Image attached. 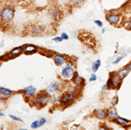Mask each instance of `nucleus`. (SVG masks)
I'll return each instance as SVG.
<instances>
[{
    "instance_id": "cd10ccee",
    "label": "nucleus",
    "mask_w": 131,
    "mask_h": 130,
    "mask_svg": "<svg viewBox=\"0 0 131 130\" xmlns=\"http://www.w3.org/2000/svg\"><path fill=\"white\" fill-rule=\"evenodd\" d=\"M117 102H118L117 96H114V97L113 98V100H112V104H113V105H115V104H117Z\"/></svg>"
},
{
    "instance_id": "a878e982",
    "label": "nucleus",
    "mask_w": 131,
    "mask_h": 130,
    "mask_svg": "<svg viewBox=\"0 0 131 130\" xmlns=\"http://www.w3.org/2000/svg\"><path fill=\"white\" fill-rule=\"evenodd\" d=\"M94 24H95V25H97V26H99V27H102L103 26V23H102L101 21L100 20H94Z\"/></svg>"
},
{
    "instance_id": "4be33fe9",
    "label": "nucleus",
    "mask_w": 131,
    "mask_h": 130,
    "mask_svg": "<svg viewBox=\"0 0 131 130\" xmlns=\"http://www.w3.org/2000/svg\"><path fill=\"white\" fill-rule=\"evenodd\" d=\"M10 117H11L12 120H14V121H19V122H22V121H23V120H22V119H20L19 117H17V116H15V115H10Z\"/></svg>"
},
{
    "instance_id": "a211bd4d",
    "label": "nucleus",
    "mask_w": 131,
    "mask_h": 130,
    "mask_svg": "<svg viewBox=\"0 0 131 130\" xmlns=\"http://www.w3.org/2000/svg\"><path fill=\"white\" fill-rule=\"evenodd\" d=\"M128 72H129V70H128V68H123V69H122V70H120V71L117 73V74L119 77L121 78L122 79H123L125 77H126L127 75H128Z\"/></svg>"
},
{
    "instance_id": "f257e3e1",
    "label": "nucleus",
    "mask_w": 131,
    "mask_h": 130,
    "mask_svg": "<svg viewBox=\"0 0 131 130\" xmlns=\"http://www.w3.org/2000/svg\"><path fill=\"white\" fill-rule=\"evenodd\" d=\"M34 101L40 107H45L49 101V94L46 91L39 92L34 99Z\"/></svg>"
},
{
    "instance_id": "393cba45",
    "label": "nucleus",
    "mask_w": 131,
    "mask_h": 130,
    "mask_svg": "<svg viewBox=\"0 0 131 130\" xmlns=\"http://www.w3.org/2000/svg\"><path fill=\"white\" fill-rule=\"evenodd\" d=\"M52 40H53L54 42H57V43H59V42H61V41H63L64 39H63V38L60 36V37H56V38H53L52 39Z\"/></svg>"
},
{
    "instance_id": "7ed1b4c3",
    "label": "nucleus",
    "mask_w": 131,
    "mask_h": 130,
    "mask_svg": "<svg viewBox=\"0 0 131 130\" xmlns=\"http://www.w3.org/2000/svg\"><path fill=\"white\" fill-rule=\"evenodd\" d=\"M74 98H75V94L74 93H72V92H66L60 97V104H62L64 106L70 105V104H72Z\"/></svg>"
},
{
    "instance_id": "412c9836",
    "label": "nucleus",
    "mask_w": 131,
    "mask_h": 130,
    "mask_svg": "<svg viewBox=\"0 0 131 130\" xmlns=\"http://www.w3.org/2000/svg\"><path fill=\"white\" fill-rule=\"evenodd\" d=\"M31 127L33 129H36V128H38V127H39V121H34L31 124Z\"/></svg>"
},
{
    "instance_id": "dca6fc26",
    "label": "nucleus",
    "mask_w": 131,
    "mask_h": 130,
    "mask_svg": "<svg viewBox=\"0 0 131 130\" xmlns=\"http://www.w3.org/2000/svg\"><path fill=\"white\" fill-rule=\"evenodd\" d=\"M74 84H75V85H78V86H81V85H84V84H85V79H84L82 77H80V75H78L77 73H76V75L74 76Z\"/></svg>"
},
{
    "instance_id": "c9c22d12",
    "label": "nucleus",
    "mask_w": 131,
    "mask_h": 130,
    "mask_svg": "<svg viewBox=\"0 0 131 130\" xmlns=\"http://www.w3.org/2000/svg\"><path fill=\"white\" fill-rule=\"evenodd\" d=\"M100 129H108V128H107V127H100Z\"/></svg>"
},
{
    "instance_id": "20e7f679",
    "label": "nucleus",
    "mask_w": 131,
    "mask_h": 130,
    "mask_svg": "<svg viewBox=\"0 0 131 130\" xmlns=\"http://www.w3.org/2000/svg\"><path fill=\"white\" fill-rule=\"evenodd\" d=\"M74 73V67L71 65H66L62 68L61 71V77L65 79H70L72 78Z\"/></svg>"
},
{
    "instance_id": "6ab92c4d",
    "label": "nucleus",
    "mask_w": 131,
    "mask_h": 130,
    "mask_svg": "<svg viewBox=\"0 0 131 130\" xmlns=\"http://www.w3.org/2000/svg\"><path fill=\"white\" fill-rule=\"evenodd\" d=\"M0 92H1V94L8 96V97H9V96L11 95V93H12V91H11V90L7 89V88H5V87H0Z\"/></svg>"
},
{
    "instance_id": "423d86ee",
    "label": "nucleus",
    "mask_w": 131,
    "mask_h": 130,
    "mask_svg": "<svg viewBox=\"0 0 131 130\" xmlns=\"http://www.w3.org/2000/svg\"><path fill=\"white\" fill-rule=\"evenodd\" d=\"M106 19L111 25H118V23L121 21L120 16L117 15V14H109V15L107 16Z\"/></svg>"
},
{
    "instance_id": "ddd939ff",
    "label": "nucleus",
    "mask_w": 131,
    "mask_h": 130,
    "mask_svg": "<svg viewBox=\"0 0 131 130\" xmlns=\"http://www.w3.org/2000/svg\"><path fill=\"white\" fill-rule=\"evenodd\" d=\"M24 52H25V54H33V53L37 52V47L33 45H28L25 47Z\"/></svg>"
},
{
    "instance_id": "5701e85b",
    "label": "nucleus",
    "mask_w": 131,
    "mask_h": 130,
    "mask_svg": "<svg viewBox=\"0 0 131 130\" xmlns=\"http://www.w3.org/2000/svg\"><path fill=\"white\" fill-rule=\"evenodd\" d=\"M46 120L45 119V118H40L39 121V127H41V126H43L44 124H46Z\"/></svg>"
},
{
    "instance_id": "f03ea898",
    "label": "nucleus",
    "mask_w": 131,
    "mask_h": 130,
    "mask_svg": "<svg viewBox=\"0 0 131 130\" xmlns=\"http://www.w3.org/2000/svg\"><path fill=\"white\" fill-rule=\"evenodd\" d=\"M14 17V10L11 7H6L3 9L0 13V19L4 22L11 21Z\"/></svg>"
},
{
    "instance_id": "f8f14e48",
    "label": "nucleus",
    "mask_w": 131,
    "mask_h": 130,
    "mask_svg": "<svg viewBox=\"0 0 131 130\" xmlns=\"http://www.w3.org/2000/svg\"><path fill=\"white\" fill-rule=\"evenodd\" d=\"M50 16L54 20H60V11L57 9H52L49 11Z\"/></svg>"
},
{
    "instance_id": "bb28decb",
    "label": "nucleus",
    "mask_w": 131,
    "mask_h": 130,
    "mask_svg": "<svg viewBox=\"0 0 131 130\" xmlns=\"http://www.w3.org/2000/svg\"><path fill=\"white\" fill-rule=\"evenodd\" d=\"M84 2V0H72V3L76 5H81L82 3Z\"/></svg>"
},
{
    "instance_id": "f3484780",
    "label": "nucleus",
    "mask_w": 131,
    "mask_h": 130,
    "mask_svg": "<svg viewBox=\"0 0 131 130\" xmlns=\"http://www.w3.org/2000/svg\"><path fill=\"white\" fill-rule=\"evenodd\" d=\"M24 50L22 47H17V48H14L10 54H11V56H12V57H16V56H19L21 54V53Z\"/></svg>"
},
{
    "instance_id": "c756f323",
    "label": "nucleus",
    "mask_w": 131,
    "mask_h": 130,
    "mask_svg": "<svg viewBox=\"0 0 131 130\" xmlns=\"http://www.w3.org/2000/svg\"><path fill=\"white\" fill-rule=\"evenodd\" d=\"M122 57H118L117 59H115V60H114V62H113V64H114V65H116V64H118L119 62H120L121 60H122Z\"/></svg>"
},
{
    "instance_id": "9d476101",
    "label": "nucleus",
    "mask_w": 131,
    "mask_h": 130,
    "mask_svg": "<svg viewBox=\"0 0 131 130\" xmlns=\"http://www.w3.org/2000/svg\"><path fill=\"white\" fill-rule=\"evenodd\" d=\"M23 93L26 97H31L36 93V88L33 86H28L23 89Z\"/></svg>"
},
{
    "instance_id": "f704fd0d",
    "label": "nucleus",
    "mask_w": 131,
    "mask_h": 130,
    "mask_svg": "<svg viewBox=\"0 0 131 130\" xmlns=\"http://www.w3.org/2000/svg\"><path fill=\"white\" fill-rule=\"evenodd\" d=\"M0 115H1V116H5V113H4L3 112H1V113H0Z\"/></svg>"
},
{
    "instance_id": "e433bc0d",
    "label": "nucleus",
    "mask_w": 131,
    "mask_h": 130,
    "mask_svg": "<svg viewBox=\"0 0 131 130\" xmlns=\"http://www.w3.org/2000/svg\"><path fill=\"white\" fill-rule=\"evenodd\" d=\"M105 31H106V30H105V29H102V33H104Z\"/></svg>"
},
{
    "instance_id": "c85d7f7f",
    "label": "nucleus",
    "mask_w": 131,
    "mask_h": 130,
    "mask_svg": "<svg viewBox=\"0 0 131 130\" xmlns=\"http://www.w3.org/2000/svg\"><path fill=\"white\" fill-rule=\"evenodd\" d=\"M61 37L63 38V39H64V40H67V39H69V37H68V35L66 34V33H65V32L61 33Z\"/></svg>"
},
{
    "instance_id": "7c9ffc66",
    "label": "nucleus",
    "mask_w": 131,
    "mask_h": 130,
    "mask_svg": "<svg viewBox=\"0 0 131 130\" xmlns=\"http://www.w3.org/2000/svg\"><path fill=\"white\" fill-rule=\"evenodd\" d=\"M58 101V98L56 97V96H53V97L52 98V103H54L55 101Z\"/></svg>"
},
{
    "instance_id": "473e14b6",
    "label": "nucleus",
    "mask_w": 131,
    "mask_h": 130,
    "mask_svg": "<svg viewBox=\"0 0 131 130\" xmlns=\"http://www.w3.org/2000/svg\"><path fill=\"white\" fill-rule=\"evenodd\" d=\"M128 27L129 28V29H131V19L129 20V22H128Z\"/></svg>"
},
{
    "instance_id": "2f4dec72",
    "label": "nucleus",
    "mask_w": 131,
    "mask_h": 130,
    "mask_svg": "<svg viewBox=\"0 0 131 130\" xmlns=\"http://www.w3.org/2000/svg\"><path fill=\"white\" fill-rule=\"evenodd\" d=\"M101 89H102V90H107V89H108V87H107L106 84H105V85L103 86V87H101Z\"/></svg>"
},
{
    "instance_id": "2eb2a0df",
    "label": "nucleus",
    "mask_w": 131,
    "mask_h": 130,
    "mask_svg": "<svg viewBox=\"0 0 131 130\" xmlns=\"http://www.w3.org/2000/svg\"><path fill=\"white\" fill-rule=\"evenodd\" d=\"M117 116H118V115H117V111H116L115 107H110L108 111V117L110 118V119H115Z\"/></svg>"
},
{
    "instance_id": "b1692460",
    "label": "nucleus",
    "mask_w": 131,
    "mask_h": 130,
    "mask_svg": "<svg viewBox=\"0 0 131 130\" xmlns=\"http://www.w3.org/2000/svg\"><path fill=\"white\" fill-rule=\"evenodd\" d=\"M96 79H97V76H96V74L94 73H93L89 78V81H95Z\"/></svg>"
},
{
    "instance_id": "aec40b11",
    "label": "nucleus",
    "mask_w": 131,
    "mask_h": 130,
    "mask_svg": "<svg viewBox=\"0 0 131 130\" xmlns=\"http://www.w3.org/2000/svg\"><path fill=\"white\" fill-rule=\"evenodd\" d=\"M100 66V59H97L96 61H94V64H93V66H92L93 73H95V72H97V70L99 69Z\"/></svg>"
},
{
    "instance_id": "9b49d317",
    "label": "nucleus",
    "mask_w": 131,
    "mask_h": 130,
    "mask_svg": "<svg viewBox=\"0 0 131 130\" xmlns=\"http://www.w3.org/2000/svg\"><path fill=\"white\" fill-rule=\"evenodd\" d=\"M114 121H115V122H117L118 124H120V125L122 126L123 127H129L131 124V121H128V120H125L122 117H120V116H117L115 119H114Z\"/></svg>"
},
{
    "instance_id": "39448f33",
    "label": "nucleus",
    "mask_w": 131,
    "mask_h": 130,
    "mask_svg": "<svg viewBox=\"0 0 131 130\" xmlns=\"http://www.w3.org/2000/svg\"><path fill=\"white\" fill-rule=\"evenodd\" d=\"M44 32V27L40 25L35 24V25H32L29 27V33L32 36H39L42 35Z\"/></svg>"
},
{
    "instance_id": "4468645a",
    "label": "nucleus",
    "mask_w": 131,
    "mask_h": 130,
    "mask_svg": "<svg viewBox=\"0 0 131 130\" xmlns=\"http://www.w3.org/2000/svg\"><path fill=\"white\" fill-rule=\"evenodd\" d=\"M107 115H108V113L103 109H97L95 111V116L97 117L98 119L104 120L105 118L107 117Z\"/></svg>"
},
{
    "instance_id": "1a4fd4ad",
    "label": "nucleus",
    "mask_w": 131,
    "mask_h": 130,
    "mask_svg": "<svg viewBox=\"0 0 131 130\" xmlns=\"http://www.w3.org/2000/svg\"><path fill=\"white\" fill-rule=\"evenodd\" d=\"M60 85L59 82H57V81H52L49 84V86H48L47 87V91L49 92V93H56L57 91H59L60 90Z\"/></svg>"
},
{
    "instance_id": "6e6552de",
    "label": "nucleus",
    "mask_w": 131,
    "mask_h": 130,
    "mask_svg": "<svg viewBox=\"0 0 131 130\" xmlns=\"http://www.w3.org/2000/svg\"><path fill=\"white\" fill-rule=\"evenodd\" d=\"M53 60L55 62L56 65H58V66L64 65L66 61L65 56L62 54H60V53H56V54L53 55Z\"/></svg>"
},
{
    "instance_id": "0eeeda50",
    "label": "nucleus",
    "mask_w": 131,
    "mask_h": 130,
    "mask_svg": "<svg viewBox=\"0 0 131 130\" xmlns=\"http://www.w3.org/2000/svg\"><path fill=\"white\" fill-rule=\"evenodd\" d=\"M111 81H112V87H115L116 89H119L122 85V79L116 73L115 75H111Z\"/></svg>"
},
{
    "instance_id": "72a5a7b5",
    "label": "nucleus",
    "mask_w": 131,
    "mask_h": 130,
    "mask_svg": "<svg viewBox=\"0 0 131 130\" xmlns=\"http://www.w3.org/2000/svg\"><path fill=\"white\" fill-rule=\"evenodd\" d=\"M127 68H128V70H129V71H131V63L129 64V65H128V67H127Z\"/></svg>"
}]
</instances>
